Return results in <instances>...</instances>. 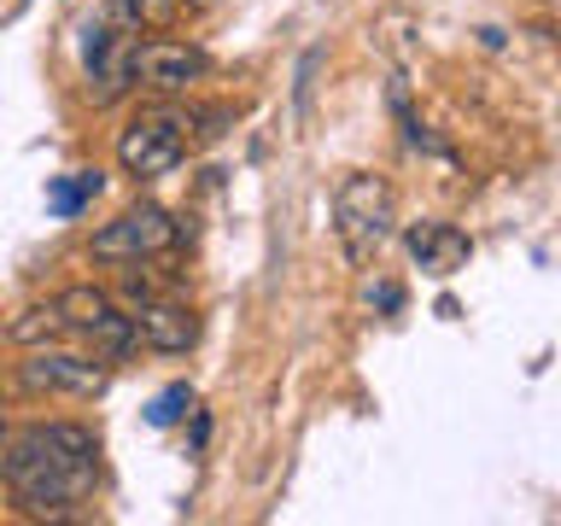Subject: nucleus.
I'll return each instance as SVG.
<instances>
[{
	"label": "nucleus",
	"instance_id": "9d476101",
	"mask_svg": "<svg viewBox=\"0 0 561 526\" xmlns=\"http://www.w3.org/2000/svg\"><path fill=\"white\" fill-rule=\"evenodd\" d=\"M403 245H410V258L427 275H456L473 258V240L456 222H415L410 235H403Z\"/></svg>",
	"mask_w": 561,
	"mask_h": 526
},
{
	"label": "nucleus",
	"instance_id": "f03ea898",
	"mask_svg": "<svg viewBox=\"0 0 561 526\" xmlns=\"http://www.w3.org/2000/svg\"><path fill=\"white\" fill-rule=\"evenodd\" d=\"M333 235H340V252L351 270H368L380 263V252L398 235V199L386 187V175L375 170H351L340 187H333Z\"/></svg>",
	"mask_w": 561,
	"mask_h": 526
},
{
	"label": "nucleus",
	"instance_id": "dca6fc26",
	"mask_svg": "<svg viewBox=\"0 0 561 526\" xmlns=\"http://www.w3.org/2000/svg\"><path fill=\"white\" fill-rule=\"evenodd\" d=\"M182 7H187V12H210L217 0H182Z\"/></svg>",
	"mask_w": 561,
	"mask_h": 526
},
{
	"label": "nucleus",
	"instance_id": "4468645a",
	"mask_svg": "<svg viewBox=\"0 0 561 526\" xmlns=\"http://www.w3.org/2000/svg\"><path fill=\"white\" fill-rule=\"evenodd\" d=\"M182 410H193V392H187V386H170V392L152 398L147 421H152V427H175V421H182Z\"/></svg>",
	"mask_w": 561,
	"mask_h": 526
},
{
	"label": "nucleus",
	"instance_id": "423d86ee",
	"mask_svg": "<svg viewBox=\"0 0 561 526\" xmlns=\"http://www.w3.org/2000/svg\"><path fill=\"white\" fill-rule=\"evenodd\" d=\"M53 305H59V316H65V333H82V340L94 345V357L123 363L135 351L129 310H117V298L105 293V287H65Z\"/></svg>",
	"mask_w": 561,
	"mask_h": 526
},
{
	"label": "nucleus",
	"instance_id": "6e6552de",
	"mask_svg": "<svg viewBox=\"0 0 561 526\" xmlns=\"http://www.w3.org/2000/svg\"><path fill=\"white\" fill-rule=\"evenodd\" d=\"M210 77V53L193 42H135V88L152 94H187Z\"/></svg>",
	"mask_w": 561,
	"mask_h": 526
},
{
	"label": "nucleus",
	"instance_id": "20e7f679",
	"mask_svg": "<svg viewBox=\"0 0 561 526\" xmlns=\"http://www.w3.org/2000/svg\"><path fill=\"white\" fill-rule=\"evenodd\" d=\"M187 147H193L187 105L182 112L158 105V112H140L129 129L117 135V164H123V175H135V182H158V175H170L175 164H182Z\"/></svg>",
	"mask_w": 561,
	"mask_h": 526
},
{
	"label": "nucleus",
	"instance_id": "39448f33",
	"mask_svg": "<svg viewBox=\"0 0 561 526\" xmlns=\"http://www.w3.org/2000/svg\"><path fill=\"white\" fill-rule=\"evenodd\" d=\"M18 380L35 398H100L112 386V363L94 357V351H65L59 340L53 345H30V357L18 363Z\"/></svg>",
	"mask_w": 561,
	"mask_h": 526
},
{
	"label": "nucleus",
	"instance_id": "f257e3e1",
	"mask_svg": "<svg viewBox=\"0 0 561 526\" xmlns=\"http://www.w3.org/2000/svg\"><path fill=\"white\" fill-rule=\"evenodd\" d=\"M0 480L35 521H70L100 485V433L82 421H30L0 450Z\"/></svg>",
	"mask_w": 561,
	"mask_h": 526
},
{
	"label": "nucleus",
	"instance_id": "1a4fd4ad",
	"mask_svg": "<svg viewBox=\"0 0 561 526\" xmlns=\"http://www.w3.org/2000/svg\"><path fill=\"white\" fill-rule=\"evenodd\" d=\"M129 322H135V345L158 351V357H182L199 340V316H193L182 298H164V293H147L129 305Z\"/></svg>",
	"mask_w": 561,
	"mask_h": 526
},
{
	"label": "nucleus",
	"instance_id": "9b49d317",
	"mask_svg": "<svg viewBox=\"0 0 561 526\" xmlns=\"http://www.w3.org/2000/svg\"><path fill=\"white\" fill-rule=\"evenodd\" d=\"M7 340L12 345H53V340H65V316L59 305H30V310H18V322L7 328Z\"/></svg>",
	"mask_w": 561,
	"mask_h": 526
},
{
	"label": "nucleus",
	"instance_id": "ddd939ff",
	"mask_svg": "<svg viewBox=\"0 0 561 526\" xmlns=\"http://www.w3.org/2000/svg\"><path fill=\"white\" fill-rule=\"evenodd\" d=\"M175 12H182V0H117V24L123 30H152Z\"/></svg>",
	"mask_w": 561,
	"mask_h": 526
},
{
	"label": "nucleus",
	"instance_id": "7ed1b4c3",
	"mask_svg": "<svg viewBox=\"0 0 561 526\" xmlns=\"http://www.w3.org/2000/svg\"><path fill=\"white\" fill-rule=\"evenodd\" d=\"M187 235V222L175 217V210H164L158 199H140L129 210H117L105 228H94V240H88V258L94 263H117V270H135V263H152L175 252Z\"/></svg>",
	"mask_w": 561,
	"mask_h": 526
},
{
	"label": "nucleus",
	"instance_id": "f8f14e48",
	"mask_svg": "<svg viewBox=\"0 0 561 526\" xmlns=\"http://www.w3.org/2000/svg\"><path fill=\"white\" fill-rule=\"evenodd\" d=\"M105 187V175L100 170H77V175H59V182L47 187V210L53 217H77V210L94 199V193Z\"/></svg>",
	"mask_w": 561,
	"mask_h": 526
},
{
	"label": "nucleus",
	"instance_id": "2eb2a0df",
	"mask_svg": "<svg viewBox=\"0 0 561 526\" xmlns=\"http://www.w3.org/2000/svg\"><path fill=\"white\" fill-rule=\"evenodd\" d=\"M368 305H380V310H398V305H403V293L392 287V281H380V287H368Z\"/></svg>",
	"mask_w": 561,
	"mask_h": 526
},
{
	"label": "nucleus",
	"instance_id": "0eeeda50",
	"mask_svg": "<svg viewBox=\"0 0 561 526\" xmlns=\"http://www.w3.org/2000/svg\"><path fill=\"white\" fill-rule=\"evenodd\" d=\"M82 77L94 105H117L135 88V35H117L112 24L82 30Z\"/></svg>",
	"mask_w": 561,
	"mask_h": 526
},
{
	"label": "nucleus",
	"instance_id": "f3484780",
	"mask_svg": "<svg viewBox=\"0 0 561 526\" xmlns=\"http://www.w3.org/2000/svg\"><path fill=\"white\" fill-rule=\"evenodd\" d=\"M0 410H7V392H0Z\"/></svg>",
	"mask_w": 561,
	"mask_h": 526
}]
</instances>
